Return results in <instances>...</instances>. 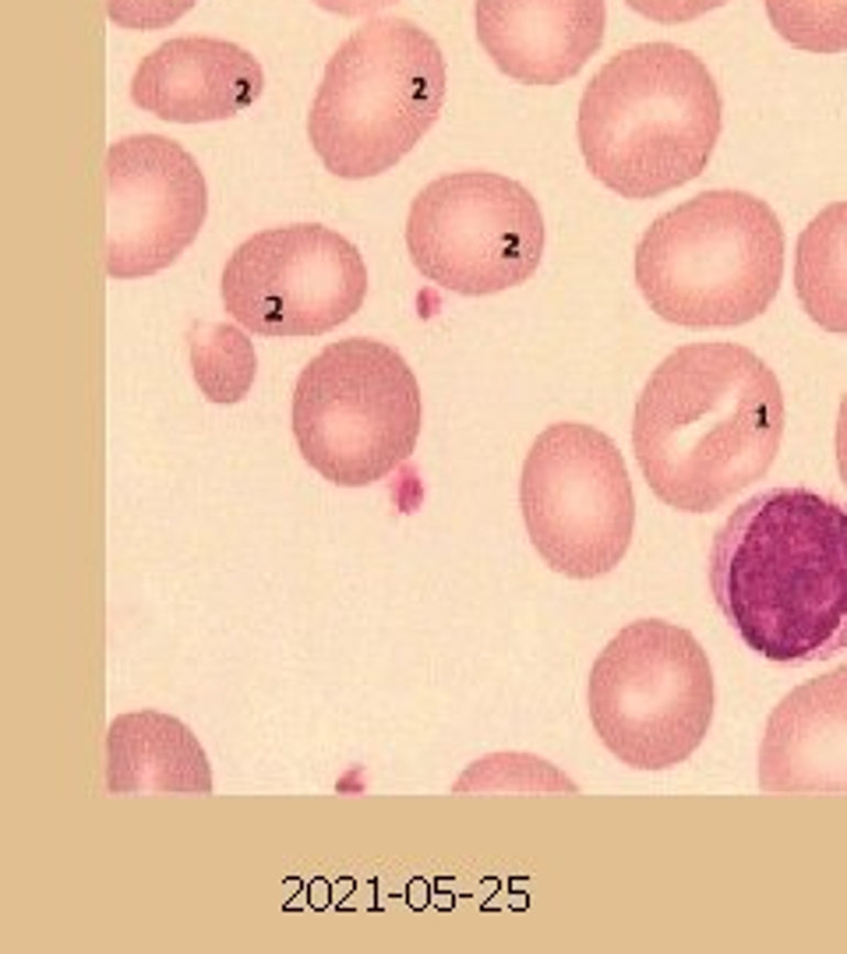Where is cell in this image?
<instances>
[{"instance_id":"6da1fadb","label":"cell","mask_w":847,"mask_h":954,"mask_svg":"<svg viewBox=\"0 0 847 954\" xmlns=\"http://www.w3.org/2000/svg\"><path fill=\"white\" fill-rule=\"evenodd\" d=\"M781 439V382L738 343L678 347L636 399V463L650 492L678 513H714L762 481Z\"/></svg>"},{"instance_id":"7a4b0ae2","label":"cell","mask_w":847,"mask_h":954,"mask_svg":"<svg viewBox=\"0 0 847 954\" xmlns=\"http://www.w3.org/2000/svg\"><path fill=\"white\" fill-rule=\"evenodd\" d=\"M710 591L759 658H834L847 647V509L809 489L745 498L714 534Z\"/></svg>"},{"instance_id":"3957f363","label":"cell","mask_w":847,"mask_h":954,"mask_svg":"<svg viewBox=\"0 0 847 954\" xmlns=\"http://www.w3.org/2000/svg\"><path fill=\"white\" fill-rule=\"evenodd\" d=\"M717 139V81L692 50L674 43L622 50L580 99V149L590 174L636 202L696 180Z\"/></svg>"},{"instance_id":"277c9868","label":"cell","mask_w":847,"mask_h":954,"mask_svg":"<svg viewBox=\"0 0 847 954\" xmlns=\"http://www.w3.org/2000/svg\"><path fill=\"white\" fill-rule=\"evenodd\" d=\"M784 276V230L756 195L717 188L647 227L636 283L650 311L685 329H732L773 305Z\"/></svg>"},{"instance_id":"5b68a950","label":"cell","mask_w":847,"mask_h":954,"mask_svg":"<svg viewBox=\"0 0 847 954\" xmlns=\"http://www.w3.org/2000/svg\"><path fill=\"white\" fill-rule=\"evenodd\" d=\"M442 103L438 43L410 19H367L326 64L308 139L336 177H378L428 135Z\"/></svg>"},{"instance_id":"8992f818","label":"cell","mask_w":847,"mask_h":954,"mask_svg":"<svg viewBox=\"0 0 847 954\" xmlns=\"http://www.w3.org/2000/svg\"><path fill=\"white\" fill-rule=\"evenodd\" d=\"M290 421L311 471L339 489H367L410 460L424 399L399 350L353 337L304 364Z\"/></svg>"},{"instance_id":"52a82bcc","label":"cell","mask_w":847,"mask_h":954,"mask_svg":"<svg viewBox=\"0 0 847 954\" xmlns=\"http://www.w3.org/2000/svg\"><path fill=\"white\" fill-rule=\"evenodd\" d=\"M590 722L632 771H671L714 722V668L689 629L639 618L601 650L590 672Z\"/></svg>"},{"instance_id":"ba28073f","label":"cell","mask_w":847,"mask_h":954,"mask_svg":"<svg viewBox=\"0 0 847 954\" xmlns=\"http://www.w3.org/2000/svg\"><path fill=\"white\" fill-rule=\"evenodd\" d=\"M527 534L554 573L593 580L622 566L632 545L636 495L618 446L580 421L537 435L519 478Z\"/></svg>"},{"instance_id":"9c48e42d","label":"cell","mask_w":847,"mask_h":954,"mask_svg":"<svg viewBox=\"0 0 847 954\" xmlns=\"http://www.w3.org/2000/svg\"><path fill=\"white\" fill-rule=\"evenodd\" d=\"M406 248L424 279L463 297H487L537 273L544 216L519 180L460 171L431 180L414 198Z\"/></svg>"},{"instance_id":"30bf717a","label":"cell","mask_w":847,"mask_h":954,"mask_svg":"<svg viewBox=\"0 0 847 954\" xmlns=\"http://www.w3.org/2000/svg\"><path fill=\"white\" fill-rule=\"evenodd\" d=\"M364 297L361 251L318 223L254 233L223 270V305L254 337H321L358 315Z\"/></svg>"},{"instance_id":"8fae6325","label":"cell","mask_w":847,"mask_h":954,"mask_svg":"<svg viewBox=\"0 0 847 954\" xmlns=\"http://www.w3.org/2000/svg\"><path fill=\"white\" fill-rule=\"evenodd\" d=\"M209 188L174 139L128 135L107 149V273L139 279L169 270L206 227Z\"/></svg>"},{"instance_id":"7c38bea8","label":"cell","mask_w":847,"mask_h":954,"mask_svg":"<svg viewBox=\"0 0 847 954\" xmlns=\"http://www.w3.org/2000/svg\"><path fill=\"white\" fill-rule=\"evenodd\" d=\"M477 40L522 86H562L604 43V0H477Z\"/></svg>"},{"instance_id":"4fadbf2b","label":"cell","mask_w":847,"mask_h":954,"mask_svg":"<svg viewBox=\"0 0 847 954\" xmlns=\"http://www.w3.org/2000/svg\"><path fill=\"white\" fill-rule=\"evenodd\" d=\"M265 89V72L244 46L180 36L156 46L131 78V99L174 124H209L244 113Z\"/></svg>"},{"instance_id":"5bb4252c","label":"cell","mask_w":847,"mask_h":954,"mask_svg":"<svg viewBox=\"0 0 847 954\" xmlns=\"http://www.w3.org/2000/svg\"><path fill=\"white\" fill-rule=\"evenodd\" d=\"M762 792H847V665L773 708L759 746Z\"/></svg>"},{"instance_id":"9a60e30c","label":"cell","mask_w":847,"mask_h":954,"mask_svg":"<svg viewBox=\"0 0 847 954\" xmlns=\"http://www.w3.org/2000/svg\"><path fill=\"white\" fill-rule=\"evenodd\" d=\"M110 796H209L212 767L191 728L163 711H131L107 728Z\"/></svg>"},{"instance_id":"2e32d148","label":"cell","mask_w":847,"mask_h":954,"mask_svg":"<svg viewBox=\"0 0 847 954\" xmlns=\"http://www.w3.org/2000/svg\"><path fill=\"white\" fill-rule=\"evenodd\" d=\"M794 290L805 315L847 337V202L826 206L794 248Z\"/></svg>"},{"instance_id":"e0dca14e","label":"cell","mask_w":847,"mask_h":954,"mask_svg":"<svg viewBox=\"0 0 847 954\" xmlns=\"http://www.w3.org/2000/svg\"><path fill=\"white\" fill-rule=\"evenodd\" d=\"M188 354L198 390L212 404H241L251 393L258 358L241 322H201L188 337Z\"/></svg>"},{"instance_id":"ac0fdd59","label":"cell","mask_w":847,"mask_h":954,"mask_svg":"<svg viewBox=\"0 0 847 954\" xmlns=\"http://www.w3.org/2000/svg\"><path fill=\"white\" fill-rule=\"evenodd\" d=\"M770 25L809 54L847 50V0H762Z\"/></svg>"},{"instance_id":"d6986e66","label":"cell","mask_w":847,"mask_h":954,"mask_svg":"<svg viewBox=\"0 0 847 954\" xmlns=\"http://www.w3.org/2000/svg\"><path fill=\"white\" fill-rule=\"evenodd\" d=\"M473 785H477V789H522V792L565 789V792H575V785L565 775H558L551 764L537 760V757H522V753L477 760L460 781H455V792H466V789H473Z\"/></svg>"},{"instance_id":"ffe728a7","label":"cell","mask_w":847,"mask_h":954,"mask_svg":"<svg viewBox=\"0 0 847 954\" xmlns=\"http://www.w3.org/2000/svg\"><path fill=\"white\" fill-rule=\"evenodd\" d=\"M198 0H107V14L121 29H166L188 14Z\"/></svg>"},{"instance_id":"44dd1931","label":"cell","mask_w":847,"mask_h":954,"mask_svg":"<svg viewBox=\"0 0 847 954\" xmlns=\"http://www.w3.org/2000/svg\"><path fill=\"white\" fill-rule=\"evenodd\" d=\"M632 11H639L642 19L660 22V25H678V22H692L706 11L724 8L727 0H625Z\"/></svg>"},{"instance_id":"7402d4cb","label":"cell","mask_w":847,"mask_h":954,"mask_svg":"<svg viewBox=\"0 0 847 954\" xmlns=\"http://www.w3.org/2000/svg\"><path fill=\"white\" fill-rule=\"evenodd\" d=\"M318 8H326L332 14H346V19H358V14H375L388 4H396V0H315Z\"/></svg>"},{"instance_id":"603a6c76","label":"cell","mask_w":847,"mask_h":954,"mask_svg":"<svg viewBox=\"0 0 847 954\" xmlns=\"http://www.w3.org/2000/svg\"><path fill=\"white\" fill-rule=\"evenodd\" d=\"M837 467L847 484V396L840 399V410H837Z\"/></svg>"}]
</instances>
